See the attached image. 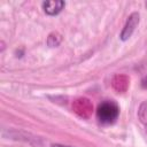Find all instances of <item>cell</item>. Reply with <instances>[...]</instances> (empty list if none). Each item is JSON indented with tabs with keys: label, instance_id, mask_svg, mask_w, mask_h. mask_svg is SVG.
Segmentation results:
<instances>
[{
	"label": "cell",
	"instance_id": "obj_1",
	"mask_svg": "<svg viewBox=\"0 0 147 147\" xmlns=\"http://www.w3.org/2000/svg\"><path fill=\"white\" fill-rule=\"evenodd\" d=\"M119 108L113 101H105L96 109V117L101 124H111L118 117Z\"/></svg>",
	"mask_w": 147,
	"mask_h": 147
},
{
	"label": "cell",
	"instance_id": "obj_7",
	"mask_svg": "<svg viewBox=\"0 0 147 147\" xmlns=\"http://www.w3.org/2000/svg\"><path fill=\"white\" fill-rule=\"evenodd\" d=\"M141 86H142L144 88H147V77H145V78L142 79V82H141Z\"/></svg>",
	"mask_w": 147,
	"mask_h": 147
},
{
	"label": "cell",
	"instance_id": "obj_2",
	"mask_svg": "<svg viewBox=\"0 0 147 147\" xmlns=\"http://www.w3.org/2000/svg\"><path fill=\"white\" fill-rule=\"evenodd\" d=\"M139 21H140V16H139V14L137 11L132 13L127 17L126 23H125V25H124V28H123V30H122V32L119 34V38H121L122 41H126L132 36V33L134 32L136 28L139 24Z\"/></svg>",
	"mask_w": 147,
	"mask_h": 147
},
{
	"label": "cell",
	"instance_id": "obj_3",
	"mask_svg": "<svg viewBox=\"0 0 147 147\" xmlns=\"http://www.w3.org/2000/svg\"><path fill=\"white\" fill-rule=\"evenodd\" d=\"M65 2L62 0H53V1H44L42 2V9L49 16H55L59 13L62 11L64 8Z\"/></svg>",
	"mask_w": 147,
	"mask_h": 147
},
{
	"label": "cell",
	"instance_id": "obj_6",
	"mask_svg": "<svg viewBox=\"0 0 147 147\" xmlns=\"http://www.w3.org/2000/svg\"><path fill=\"white\" fill-rule=\"evenodd\" d=\"M51 147H71V146L62 145V144H53V145H51Z\"/></svg>",
	"mask_w": 147,
	"mask_h": 147
},
{
	"label": "cell",
	"instance_id": "obj_5",
	"mask_svg": "<svg viewBox=\"0 0 147 147\" xmlns=\"http://www.w3.org/2000/svg\"><path fill=\"white\" fill-rule=\"evenodd\" d=\"M61 41H62V36L57 32H52L47 38V45L49 47H56L61 44Z\"/></svg>",
	"mask_w": 147,
	"mask_h": 147
},
{
	"label": "cell",
	"instance_id": "obj_4",
	"mask_svg": "<svg viewBox=\"0 0 147 147\" xmlns=\"http://www.w3.org/2000/svg\"><path fill=\"white\" fill-rule=\"evenodd\" d=\"M138 118H139V121L145 126H147V101H144L139 106V109H138Z\"/></svg>",
	"mask_w": 147,
	"mask_h": 147
}]
</instances>
